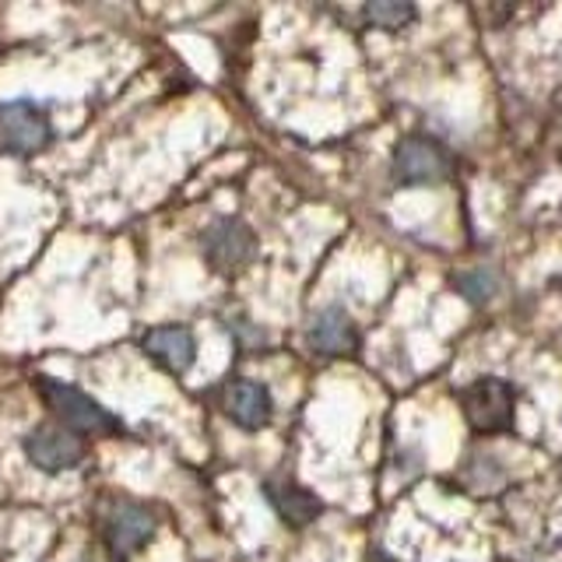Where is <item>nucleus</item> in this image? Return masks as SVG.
Listing matches in <instances>:
<instances>
[{
    "mask_svg": "<svg viewBox=\"0 0 562 562\" xmlns=\"http://www.w3.org/2000/svg\"><path fill=\"white\" fill-rule=\"evenodd\" d=\"M461 408H464V418L471 422V429L506 432V429H514L517 391H514V383H506L499 376H479L461 391Z\"/></svg>",
    "mask_w": 562,
    "mask_h": 562,
    "instance_id": "1",
    "label": "nucleus"
},
{
    "mask_svg": "<svg viewBox=\"0 0 562 562\" xmlns=\"http://www.w3.org/2000/svg\"><path fill=\"white\" fill-rule=\"evenodd\" d=\"M204 254L218 271H243L257 257V236L239 218H218L204 233Z\"/></svg>",
    "mask_w": 562,
    "mask_h": 562,
    "instance_id": "2",
    "label": "nucleus"
},
{
    "mask_svg": "<svg viewBox=\"0 0 562 562\" xmlns=\"http://www.w3.org/2000/svg\"><path fill=\"white\" fill-rule=\"evenodd\" d=\"M394 176L401 183H439L450 176V155L432 137H404L394 151Z\"/></svg>",
    "mask_w": 562,
    "mask_h": 562,
    "instance_id": "3",
    "label": "nucleus"
},
{
    "mask_svg": "<svg viewBox=\"0 0 562 562\" xmlns=\"http://www.w3.org/2000/svg\"><path fill=\"white\" fill-rule=\"evenodd\" d=\"M0 137L8 140L14 151H40L53 137L49 116L32 99H8L0 102Z\"/></svg>",
    "mask_w": 562,
    "mask_h": 562,
    "instance_id": "4",
    "label": "nucleus"
},
{
    "mask_svg": "<svg viewBox=\"0 0 562 562\" xmlns=\"http://www.w3.org/2000/svg\"><path fill=\"white\" fill-rule=\"evenodd\" d=\"M81 453H85L81 439L57 426H40L25 439V457L40 471H67L81 464Z\"/></svg>",
    "mask_w": 562,
    "mask_h": 562,
    "instance_id": "5",
    "label": "nucleus"
},
{
    "mask_svg": "<svg viewBox=\"0 0 562 562\" xmlns=\"http://www.w3.org/2000/svg\"><path fill=\"white\" fill-rule=\"evenodd\" d=\"M43 397L49 401V408L75 429H102L105 422H110V415H105L92 397H88L85 391H78V386H70V383L43 380Z\"/></svg>",
    "mask_w": 562,
    "mask_h": 562,
    "instance_id": "6",
    "label": "nucleus"
},
{
    "mask_svg": "<svg viewBox=\"0 0 562 562\" xmlns=\"http://www.w3.org/2000/svg\"><path fill=\"white\" fill-rule=\"evenodd\" d=\"M225 415L236 422L239 429H263L274 415V401L268 394V386L257 380H236L225 391Z\"/></svg>",
    "mask_w": 562,
    "mask_h": 562,
    "instance_id": "7",
    "label": "nucleus"
},
{
    "mask_svg": "<svg viewBox=\"0 0 562 562\" xmlns=\"http://www.w3.org/2000/svg\"><path fill=\"white\" fill-rule=\"evenodd\" d=\"M306 338L310 348L321 351V356H345V351L356 348V324L341 306H324L310 321Z\"/></svg>",
    "mask_w": 562,
    "mask_h": 562,
    "instance_id": "8",
    "label": "nucleus"
},
{
    "mask_svg": "<svg viewBox=\"0 0 562 562\" xmlns=\"http://www.w3.org/2000/svg\"><path fill=\"white\" fill-rule=\"evenodd\" d=\"M145 351L166 369H172V373H187V369L198 362V338H193L190 327H180V324L155 327L145 338Z\"/></svg>",
    "mask_w": 562,
    "mask_h": 562,
    "instance_id": "9",
    "label": "nucleus"
},
{
    "mask_svg": "<svg viewBox=\"0 0 562 562\" xmlns=\"http://www.w3.org/2000/svg\"><path fill=\"white\" fill-rule=\"evenodd\" d=\"M151 535H155V517L140 506H116L110 520H105V538H110V544L120 555L137 552L140 544L151 541Z\"/></svg>",
    "mask_w": 562,
    "mask_h": 562,
    "instance_id": "10",
    "label": "nucleus"
},
{
    "mask_svg": "<svg viewBox=\"0 0 562 562\" xmlns=\"http://www.w3.org/2000/svg\"><path fill=\"white\" fill-rule=\"evenodd\" d=\"M263 492H268V499L274 503V509L281 514V520H289L292 527H303L310 520H316V514H321V503H316L306 488L299 485H289V482H271L263 485Z\"/></svg>",
    "mask_w": 562,
    "mask_h": 562,
    "instance_id": "11",
    "label": "nucleus"
},
{
    "mask_svg": "<svg viewBox=\"0 0 562 562\" xmlns=\"http://www.w3.org/2000/svg\"><path fill=\"white\" fill-rule=\"evenodd\" d=\"M453 285H457V292L468 299V303L482 306V303H488V299L499 292V274L488 271V268H474V271H461V274H457Z\"/></svg>",
    "mask_w": 562,
    "mask_h": 562,
    "instance_id": "12",
    "label": "nucleus"
},
{
    "mask_svg": "<svg viewBox=\"0 0 562 562\" xmlns=\"http://www.w3.org/2000/svg\"><path fill=\"white\" fill-rule=\"evenodd\" d=\"M366 18L373 22L376 29H404L415 18V8L412 4H391V0H383V4H369L366 8Z\"/></svg>",
    "mask_w": 562,
    "mask_h": 562,
    "instance_id": "13",
    "label": "nucleus"
},
{
    "mask_svg": "<svg viewBox=\"0 0 562 562\" xmlns=\"http://www.w3.org/2000/svg\"><path fill=\"white\" fill-rule=\"evenodd\" d=\"M81 562H95V559H92V555H85V559H81Z\"/></svg>",
    "mask_w": 562,
    "mask_h": 562,
    "instance_id": "14",
    "label": "nucleus"
}]
</instances>
